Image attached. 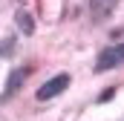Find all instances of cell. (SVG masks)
Returning <instances> with one entry per match:
<instances>
[{"label": "cell", "mask_w": 124, "mask_h": 121, "mask_svg": "<svg viewBox=\"0 0 124 121\" xmlns=\"http://www.w3.org/2000/svg\"><path fill=\"white\" fill-rule=\"evenodd\" d=\"M69 87V75L61 72V75H55V78H49L40 90H38V101H49V98H55V95H61L63 90Z\"/></svg>", "instance_id": "2"}, {"label": "cell", "mask_w": 124, "mask_h": 121, "mask_svg": "<svg viewBox=\"0 0 124 121\" xmlns=\"http://www.w3.org/2000/svg\"><path fill=\"white\" fill-rule=\"evenodd\" d=\"M26 81V69H15L12 75H9V84H6V90H3V95H0V101H9L15 92L20 90V84Z\"/></svg>", "instance_id": "4"}, {"label": "cell", "mask_w": 124, "mask_h": 121, "mask_svg": "<svg viewBox=\"0 0 124 121\" xmlns=\"http://www.w3.org/2000/svg\"><path fill=\"white\" fill-rule=\"evenodd\" d=\"M118 3H121V0H90V12H93L95 20H107V17L116 12Z\"/></svg>", "instance_id": "3"}, {"label": "cell", "mask_w": 124, "mask_h": 121, "mask_svg": "<svg viewBox=\"0 0 124 121\" xmlns=\"http://www.w3.org/2000/svg\"><path fill=\"white\" fill-rule=\"evenodd\" d=\"M17 26H20L23 35H32V32H35V20H32L29 12H17Z\"/></svg>", "instance_id": "5"}, {"label": "cell", "mask_w": 124, "mask_h": 121, "mask_svg": "<svg viewBox=\"0 0 124 121\" xmlns=\"http://www.w3.org/2000/svg\"><path fill=\"white\" fill-rule=\"evenodd\" d=\"M12 52H15V40H12V38L0 40V55H12Z\"/></svg>", "instance_id": "6"}, {"label": "cell", "mask_w": 124, "mask_h": 121, "mask_svg": "<svg viewBox=\"0 0 124 121\" xmlns=\"http://www.w3.org/2000/svg\"><path fill=\"white\" fill-rule=\"evenodd\" d=\"M124 63V43H116V46H107L98 60H95V72H107V69H113V66H118Z\"/></svg>", "instance_id": "1"}]
</instances>
